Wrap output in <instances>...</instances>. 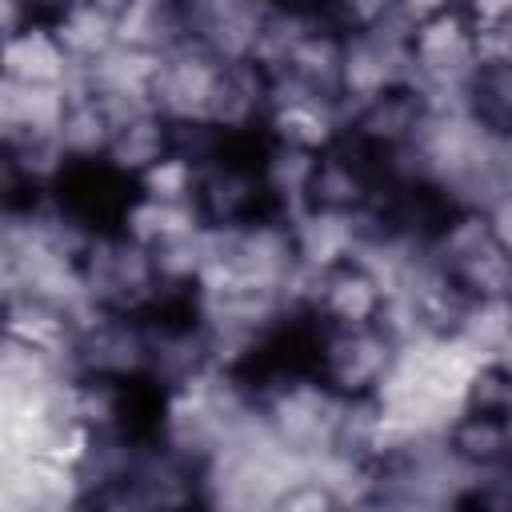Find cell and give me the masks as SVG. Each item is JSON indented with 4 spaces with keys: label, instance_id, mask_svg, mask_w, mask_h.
I'll use <instances>...</instances> for the list:
<instances>
[{
    "label": "cell",
    "instance_id": "obj_1",
    "mask_svg": "<svg viewBox=\"0 0 512 512\" xmlns=\"http://www.w3.org/2000/svg\"><path fill=\"white\" fill-rule=\"evenodd\" d=\"M292 304L304 308L320 328L388 324L392 284L376 268V260L356 248L324 268H304V276L292 292Z\"/></svg>",
    "mask_w": 512,
    "mask_h": 512
},
{
    "label": "cell",
    "instance_id": "obj_2",
    "mask_svg": "<svg viewBox=\"0 0 512 512\" xmlns=\"http://www.w3.org/2000/svg\"><path fill=\"white\" fill-rule=\"evenodd\" d=\"M84 288L92 308L104 312H128V316H148L164 304V284L152 260V248L128 236L120 224L100 228L84 256H80Z\"/></svg>",
    "mask_w": 512,
    "mask_h": 512
},
{
    "label": "cell",
    "instance_id": "obj_3",
    "mask_svg": "<svg viewBox=\"0 0 512 512\" xmlns=\"http://www.w3.org/2000/svg\"><path fill=\"white\" fill-rule=\"evenodd\" d=\"M404 48H408L412 80L432 100H464V92L480 68V36L460 4L408 24Z\"/></svg>",
    "mask_w": 512,
    "mask_h": 512
},
{
    "label": "cell",
    "instance_id": "obj_4",
    "mask_svg": "<svg viewBox=\"0 0 512 512\" xmlns=\"http://www.w3.org/2000/svg\"><path fill=\"white\" fill-rule=\"evenodd\" d=\"M260 148H264V136L232 132L228 148L216 160L200 164L192 204H196L204 228H236L244 220L276 212L268 184H264Z\"/></svg>",
    "mask_w": 512,
    "mask_h": 512
},
{
    "label": "cell",
    "instance_id": "obj_5",
    "mask_svg": "<svg viewBox=\"0 0 512 512\" xmlns=\"http://www.w3.org/2000/svg\"><path fill=\"white\" fill-rule=\"evenodd\" d=\"M396 360H400V336L392 332V324H360V328L316 324L312 368L344 400L380 396Z\"/></svg>",
    "mask_w": 512,
    "mask_h": 512
},
{
    "label": "cell",
    "instance_id": "obj_6",
    "mask_svg": "<svg viewBox=\"0 0 512 512\" xmlns=\"http://www.w3.org/2000/svg\"><path fill=\"white\" fill-rule=\"evenodd\" d=\"M428 252L468 300L512 296V256L492 236L484 208H456Z\"/></svg>",
    "mask_w": 512,
    "mask_h": 512
},
{
    "label": "cell",
    "instance_id": "obj_7",
    "mask_svg": "<svg viewBox=\"0 0 512 512\" xmlns=\"http://www.w3.org/2000/svg\"><path fill=\"white\" fill-rule=\"evenodd\" d=\"M228 72H232V60H224L220 52L204 44H180L160 56V68L152 80V104L176 124H188V120L220 124Z\"/></svg>",
    "mask_w": 512,
    "mask_h": 512
},
{
    "label": "cell",
    "instance_id": "obj_8",
    "mask_svg": "<svg viewBox=\"0 0 512 512\" xmlns=\"http://www.w3.org/2000/svg\"><path fill=\"white\" fill-rule=\"evenodd\" d=\"M388 188L384 156L360 148L356 140L340 136L332 148L316 156L312 180H308V204L304 212H332V216H352L364 220Z\"/></svg>",
    "mask_w": 512,
    "mask_h": 512
},
{
    "label": "cell",
    "instance_id": "obj_9",
    "mask_svg": "<svg viewBox=\"0 0 512 512\" xmlns=\"http://www.w3.org/2000/svg\"><path fill=\"white\" fill-rule=\"evenodd\" d=\"M148 368H152V348H148L144 316L92 308L80 320L68 372L104 376V380H148Z\"/></svg>",
    "mask_w": 512,
    "mask_h": 512
},
{
    "label": "cell",
    "instance_id": "obj_10",
    "mask_svg": "<svg viewBox=\"0 0 512 512\" xmlns=\"http://www.w3.org/2000/svg\"><path fill=\"white\" fill-rule=\"evenodd\" d=\"M432 116V96L416 80H400L352 108H344V136L376 156H396L416 144Z\"/></svg>",
    "mask_w": 512,
    "mask_h": 512
},
{
    "label": "cell",
    "instance_id": "obj_11",
    "mask_svg": "<svg viewBox=\"0 0 512 512\" xmlns=\"http://www.w3.org/2000/svg\"><path fill=\"white\" fill-rule=\"evenodd\" d=\"M344 136V104L300 88L284 76H272V100L264 112V140L304 148V152H324Z\"/></svg>",
    "mask_w": 512,
    "mask_h": 512
},
{
    "label": "cell",
    "instance_id": "obj_12",
    "mask_svg": "<svg viewBox=\"0 0 512 512\" xmlns=\"http://www.w3.org/2000/svg\"><path fill=\"white\" fill-rule=\"evenodd\" d=\"M404 32L408 24H388L380 32H364V36H344V68H340V100L344 108L400 84L412 80L408 72V48H404Z\"/></svg>",
    "mask_w": 512,
    "mask_h": 512
},
{
    "label": "cell",
    "instance_id": "obj_13",
    "mask_svg": "<svg viewBox=\"0 0 512 512\" xmlns=\"http://www.w3.org/2000/svg\"><path fill=\"white\" fill-rule=\"evenodd\" d=\"M4 80L32 88H72L80 80V68L60 44L56 28L32 20L16 32H4Z\"/></svg>",
    "mask_w": 512,
    "mask_h": 512
},
{
    "label": "cell",
    "instance_id": "obj_14",
    "mask_svg": "<svg viewBox=\"0 0 512 512\" xmlns=\"http://www.w3.org/2000/svg\"><path fill=\"white\" fill-rule=\"evenodd\" d=\"M168 152H172V120L148 104V108H132V112L116 116V132H112L104 164L132 184Z\"/></svg>",
    "mask_w": 512,
    "mask_h": 512
},
{
    "label": "cell",
    "instance_id": "obj_15",
    "mask_svg": "<svg viewBox=\"0 0 512 512\" xmlns=\"http://www.w3.org/2000/svg\"><path fill=\"white\" fill-rule=\"evenodd\" d=\"M440 436H444V448L472 476L512 464V420L508 416H492V412H476V408H456Z\"/></svg>",
    "mask_w": 512,
    "mask_h": 512
},
{
    "label": "cell",
    "instance_id": "obj_16",
    "mask_svg": "<svg viewBox=\"0 0 512 512\" xmlns=\"http://www.w3.org/2000/svg\"><path fill=\"white\" fill-rule=\"evenodd\" d=\"M112 132H116V112L108 108V100L84 84H72L56 128V144L68 156V164H104Z\"/></svg>",
    "mask_w": 512,
    "mask_h": 512
},
{
    "label": "cell",
    "instance_id": "obj_17",
    "mask_svg": "<svg viewBox=\"0 0 512 512\" xmlns=\"http://www.w3.org/2000/svg\"><path fill=\"white\" fill-rule=\"evenodd\" d=\"M72 88H32L0 80V128L4 136H56Z\"/></svg>",
    "mask_w": 512,
    "mask_h": 512
},
{
    "label": "cell",
    "instance_id": "obj_18",
    "mask_svg": "<svg viewBox=\"0 0 512 512\" xmlns=\"http://www.w3.org/2000/svg\"><path fill=\"white\" fill-rule=\"evenodd\" d=\"M52 28H56L60 44L68 48V56L76 60V68H88L120 40V16H112L108 8H100L92 0H76L64 16L52 20Z\"/></svg>",
    "mask_w": 512,
    "mask_h": 512
},
{
    "label": "cell",
    "instance_id": "obj_19",
    "mask_svg": "<svg viewBox=\"0 0 512 512\" xmlns=\"http://www.w3.org/2000/svg\"><path fill=\"white\" fill-rule=\"evenodd\" d=\"M456 340H464L480 360L488 356H512V296H488L468 300Z\"/></svg>",
    "mask_w": 512,
    "mask_h": 512
},
{
    "label": "cell",
    "instance_id": "obj_20",
    "mask_svg": "<svg viewBox=\"0 0 512 512\" xmlns=\"http://www.w3.org/2000/svg\"><path fill=\"white\" fill-rule=\"evenodd\" d=\"M464 104L488 132H512V60H484L464 92Z\"/></svg>",
    "mask_w": 512,
    "mask_h": 512
},
{
    "label": "cell",
    "instance_id": "obj_21",
    "mask_svg": "<svg viewBox=\"0 0 512 512\" xmlns=\"http://www.w3.org/2000/svg\"><path fill=\"white\" fill-rule=\"evenodd\" d=\"M460 408H476V412H492V416H508L512 420V356H488L476 360Z\"/></svg>",
    "mask_w": 512,
    "mask_h": 512
},
{
    "label": "cell",
    "instance_id": "obj_22",
    "mask_svg": "<svg viewBox=\"0 0 512 512\" xmlns=\"http://www.w3.org/2000/svg\"><path fill=\"white\" fill-rule=\"evenodd\" d=\"M196 172L200 168L192 160H184L180 152H168L144 176L132 180V192L152 196V200H168V204H192V196H196Z\"/></svg>",
    "mask_w": 512,
    "mask_h": 512
},
{
    "label": "cell",
    "instance_id": "obj_23",
    "mask_svg": "<svg viewBox=\"0 0 512 512\" xmlns=\"http://www.w3.org/2000/svg\"><path fill=\"white\" fill-rule=\"evenodd\" d=\"M320 16L340 36H364V32L400 24L396 0H320Z\"/></svg>",
    "mask_w": 512,
    "mask_h": 512
},
{
    "label": "cell",
    "instance_id": "obj_24",
    "mask_svg": "<svg viewBox=\"0 0 512 512\" xmlns=\"http://www.w3.org/2000/svg\"><path fill=\"white\" fill-rule=\"evenodd\" d=\"M460 8L476 24V32H496L512 24V0H460Z\"/></svg>",
    "mask_w": 512,
    "mask_h": 512
},
{
    "label": "cell",
    "instance_id": "obj_25",
    "mask_svg": "<svg viewBox=\"0 0 512 512\" xmlns=\"http://www.w3.org/2000/svg\"><path fill=\"white\" fill-rule=\"evenodd\" d=\"M484 216H488V228H492V236L500 240V248L512 256V192H496V196L484 204Z\"/></svg>",
    "mask_w": 512,
    "mask_h": 512
},
{
    "label": "cell",
    "instance_id": "obj_26",
    "mask_svg": "<svg viewBox=\"0 0 512 512\" xmlns=\"http://www.w3.org/2000/svg\"><path fill=\"white\" fill-rule=\"evenodd\" d=\"M456 4H460V0H396L404 24H416V20L436 16V12H444V8H456Z\"/></svg>",
    "mask_w": 512,
    "mask_h": 512
},
{
    "label": "cell",
    "instance_id": "obj_27",
    "mask_svg": "<svg viewBox=\"0 0 512 512\" xmlns=\"http://www.w3.org/2000/svg\"><path fill=\"white\" fill-rule=\"evenodd\" d=\"M496 176H500V192H512V132H504L496 144Z\"/></svg>",
    "mask_w": 512,
    "mask_h": 512
}]
</instances>
